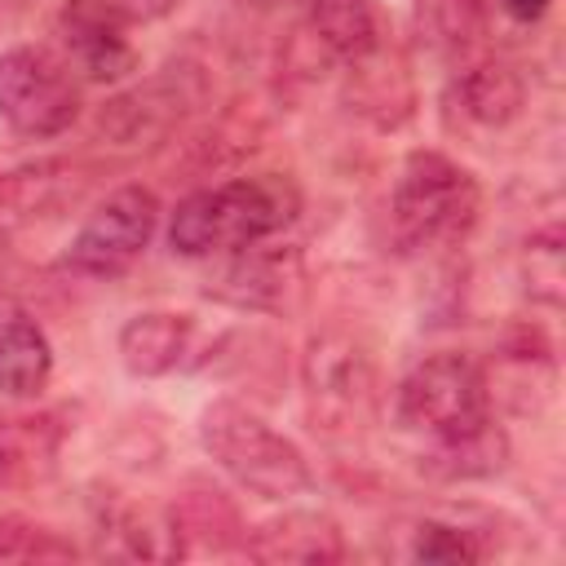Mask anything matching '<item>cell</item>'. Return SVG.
Here are the masks:
<instances>
[{
	"mask_svg": "<svg viewBox=\"0 0 566 566\" xmlns=\"http://www.w3.org/2000/svg\"><path fill=\"white\" fill-rule=\"evenodd\" d=\"M53 376V345L49 332L31 314L0 318V394L35 398Z\"/></svg>",
	"mask_w": 566,
	"mask_h": 566,
	"instance_id": "cell-17",
	"label": "cell"
},
{
	"mask_svg": "<svg viewBox=\"0 0 566 566\" xmlns=\"http://www.w3.org/2000/svg\"><path fill=\"white\" fill-rule=\"evenodd\" d=\"M75 557L80 548L66 535L31 517H0V562H75Z\"/></svg>",
	"mask_w": 566,
	"mask_h": 566,
	"instance_id": "cell-20",
	"label": "cell"
},
{
	"mask_svg": "<svg viewBox=\"0 0 566 566\" xmlns=\"http://www.w3.org/2000/svg\"><path fill=\"white\" fill-rule=\"evenodd\" d=\"M243 553L265 566H332L345 557V531L318 509H287L243 531Z\"/></svg>",
	"mask_w": 566,
	"mask_h": 566,
	"instance_id": "cell-10",
	"label": "cell"
},
{
	"mask_svg": "<svg viewBox=\"0 0 566 566\" xmlns=\"http://www.w3.org/2000/svg\"><path fill=\"white\" fill-rule=\"evenodd\" d=\"M159 226V199L146 186L111 190L66 248V265L84 279H115L137 265Z\"/></svg>",
	"mask_w": 566,
	"mask_h": 566,
	"instance_id": "cell-7",
	"label": "cell"
},
{
	"mask_svg": "<svg viewBox=\"0 0 566 566\" xmlns=\"http://www.w3.org/2000/svg\"><path fill=\"white\" fill-rule=\"evenodd\" d=\"M504 464H509V433L495 420H486L473 433L433 442V455H429V469L438 478H491Z\"/></svg>",
	"mask_w": 566,
	"mask_h": 566,
	"instance_id": "cell-18",
	"label": "cell"
},
{
	"mask_svg": "<svg viewBox=\"0 0 566 566\" xmlns=\"http://www.w3.org/2000/svg\"><path fill=\"white\" fill-rule=\"evenodd\" d=\"M181 88H177V80L172 75H159V80H146V84H137V88H128V93H119V97H111L106 106H102V133H111L115 142H124V146H137L142 137H155V133H164L177 115H181Z\"/></svg>",
	"mask_w": 566,
	"mask_h": 566,
	"instance_id": "cell-16",
	"label": "cell"
},
{
	"mask_svg": "<svg viewBox=\"0 0 566 566\" xmlns=\"http://www.w3.org/2000/svg\"><path fill=\"white\" fill-rule=\"evenodd\" d=\"M482 212V190L469 168H460L442 150H411L398 168L394 195H389V217L394 234L407 248L433 252V248H455L473 234Z\"/></svg>",
	"mask_w": 566,
	"mask_h": 566,
	"instance_id": "cell-3",
	"label": "cell"
},
{
	"mask_svg": "<svg viewBox=\"0 0 566 566\" xmlns=\"http://www.w3.org/2000/svg\"><path fill=\"white\" fill-rule=\"evenodd\" d=\"M305 35L345 66L371 62L385 49V13L376 0H310L305 4Z\"/></svg>",
	"mask_w": 566,
	"mask_h": 566,
	"instance_id": "cell-12",
	"label": "cell"
},
{
	"mask_svg": "<svg viewBox=\"0 0 566 566\" xmlns=\"http://www.w3.org/2000/svg\"><path fill=\"white\" fill-rule=\"evenodd\" d=\"M80 75L62 53L18 44L0 53V124L22 142H49L80 119Z\"/></svg>",
	"mask_w": 566,
	"mask_h": 566,
	"instance_id": "cell-5",
	"label": "cell"
},
{
	"mask_svg": "<svg viewBox=\"0 0 566 566\" xmlns=\"http://www.w3.org/2000/svg\"><path fill=\"white\" fill-rule=\"evenodd\" d=\"M199 442L217 469H226L243 491H252L261 500H292V495L310 491L305 451L234 398H212L203 407Z\"/></svg>",
	"mask_w": 566,
	"mask_h": 566,
	"instance_id": "cell-2",
	"label": "cell"
},
{
	"mask_svg": "<svg viewBox=\"0 0 566 566\" xmlns=\"http://www.w3.org/2000/svg\"><path fill=\"white\" fill-rule=\"evenodd\" d=\"M296 212H301V190L292 177L252 172L186 195L168 221V243L190 261L221 256L279 234L283 226L296 221Z\"/></svg>",
	"mask_w": 566,
	"mask_h": 566,
	"instance_id": "cell-1",
	"label": "cell"
},
{
	"mask_svg": "<svg viewBox=\"0 0 566 566\" xmlns=\"http://www.w3.org/2000/svg\"><path fill=\"white\" fill-rule=\"evenodd\" d=\"M62 62L93 84H119L137 71L133 22L115 0H66L53 18Z\"/></svg>",
	"mask_w": 566,
	"mask_h": 566,
	"instance_id": "cell-8",
	"label": "cell"
},
{
	"mask_svg": "<svg viewBox=\"0 0 566 566\" xmlns=\"http://www.w3.org/2000/svg\"><path fill=\"white\" fill-rule=\"evenodd\" d=\"M4 261H9V243H4V234H0V274H4Z\"/></svg>",
	"mask_w": 566,
	"mask_h": 566,
	"instance_id": "cell-25",
	"label": "cell"
},
{
	"mask_svg": "<svg viewBox=\"0 0 566 566\" xmlns=\"http://www.w3.org/2000/svg\"><path fill=\"white\" fill-rule=\"evenodd\" d=\"M500 4H504V13L517 18V22H539L553 0H500Z\"/></svg>",
	"mask_w": 566,
	"mask_h": 566,
	"instance_id": "cell-24",
	"label": "cell"
},
{
	"mask_svg": "<svg viewBox=\"0 0 566 566\" xmlns=\"http://www.w3.org/2000/svg\"><path fill=\"white\" fill-rule=\"evenodd\" d=\"M97 553L124 562H177L186 557V539L177 531L172 509L111 500L97 513Z\"/></svg>",
	"mask_w": 566,
	"mask_h": 566,
	"instance_id": "cell-11",
	"label": "cell"
},
{
	"mask_svg": "<svg viewBox=\"0 0 566 566\" xmlns=\"http://www.w3.org/2000/svg\"><path fill=\"white\" fill-rule=\"evenodd\" d=\"M124 13H128V22L137 27V22H159V18H168L172 9H181L186 0H115Z\"/></svg>",
	"mask_w": 566,
	"mask_h": 566,
	"instance_id": "cell-23",
	"label": "cell"
},
{
	"mask_svg": "<svg viewBox=\"0 0 566 566\" xmlns=\"http://www.w3.org/2000/svg\"><path fill=\"white\" fill-rule=\"evenodd\" d=\"M411 557L429 566H469L482 557L473 531L451 526V522H420L411 535Z\"/></svg>",
	"mask_w": 566,
	"mask_h": 566,
	"instance_id": "cell-21",
	"label": "cell"
},
{
	"mask_svg": "<svg viewBox=\"0 0 566 566\" xmlns=\"http://www.w3.org/2000/svg\"><path fill=\"white\" fill-rule=\"evenodd\" d=\"M301 380L310 398L314 429L354 433L376 402V363L349 332H323L301 358Z\"/></svg>",
	"mask_w": 566,
	"mask_h": 566,
	"instance_id": "cell-6",
	"label": "cell"
},
{
	"mask_svg": "<svg viewBox=\"0 0 566 566\" xmlns=\"http://www.w3.org/2000/svg\"><path fill=\"white\" fill-rule=\"evenodd\" d=\"M172 517H177V531L181 539L190 535H203L212 548H226L234 539H243V522H239V509L226 491L217 486H195L190 495H181L172 504Z\"/></svg>",
	"mask_w": 566,
	"mask_h": 566,
	"instance_id": "cell-19",
	"label": "cell"
},
{
	"mask_svg": "<svg viewBox=\"0 0 566 566\" xmlns=\"http://www.w3.org/2000/svg\"><path fill=\"white\" fill-rule=\"evenodd\" d=\"M195 340V318L177 310H146L119 327V363L133 376H168L186 363Z\"/></svg>",
	"mask_w": 566,
	"mask_h": 566,
	"instance_id": "cell-13",
	"label": "cell"
},
{
	"mask_svg": "<svg viewBox=\"0 0 566 566\" xmlns=\"http://www.w3.org/2000/svg\"><path fill=\"white\" fill-rule=\"evenodd\" d=\"M562 279H566V270H562V230L548 226V230L531 234V243H526V287H531L535 301L562 305Z\"/></svg>",
	"mask_w": 566,
	"mask_h": 566,
	"instance_id": "cell-22",
	"label": "cell"
},
{
	"mask_svg": "<svg viewBox=\"0 0 566 566\" xmlns=\"http://www.w3.org/2000/svg\"><path fill=\"white\" fill-rule=\"evenodd\" d=\"M62 451L57 416H0V491L44 482Z\"/></svg>",
	"mask_w": 566,
	"mask_h": 566,
	"instance_id": "cell-14",
	"label": "cell"
},
{
	"mask_svg": "<svg viewBox=\"0 0 566 566\" xmlns=\"http://www.w3.org/2000/svg\"><path fill=\"white\" fill-rule=\"evenodd\" d=\"M451 97L460 106V115L478 128H504L522 115L526 88L517 80V71L509 62H473L455 75Z\"/></svg>",
	"mask_w": 566,
	"mask_h": 566,
	"instance_id": "cell-15",
	"label": "cell"
},
{
	"mask_svg": "<svg viewBox=\"0 0 566 566\" xmlns=\"http://www.w3.org/2000/svg\"><path fill=\"white\" fill-rule=\"evenodd\" d=\"M398 420L402 429L424 433L429 442L482 429L491 420L486 371L460 349H438L420 358L398 385Z\"/></svg>",
	"mask_w": 566,
	"mask_h": 566,
	"instance_id": "cell-4",
	"label": "cell"
},
{
	"mask_svg": "<svg viewBox=\"0 0 566 566\" xmlns=\"http://www.w3.org/2000/svg\"><path fill=\"white\" fill-rule=\"evenodd\" d=\"M203 292L234 310H283L301 292V256L292 248H265V239L221 252Z\"/></svg>",
	"mask_w": 566,
	"mask_h": 566,
	"instance_id": "cell-9",
	"label": "cell"
}]
</instances>
